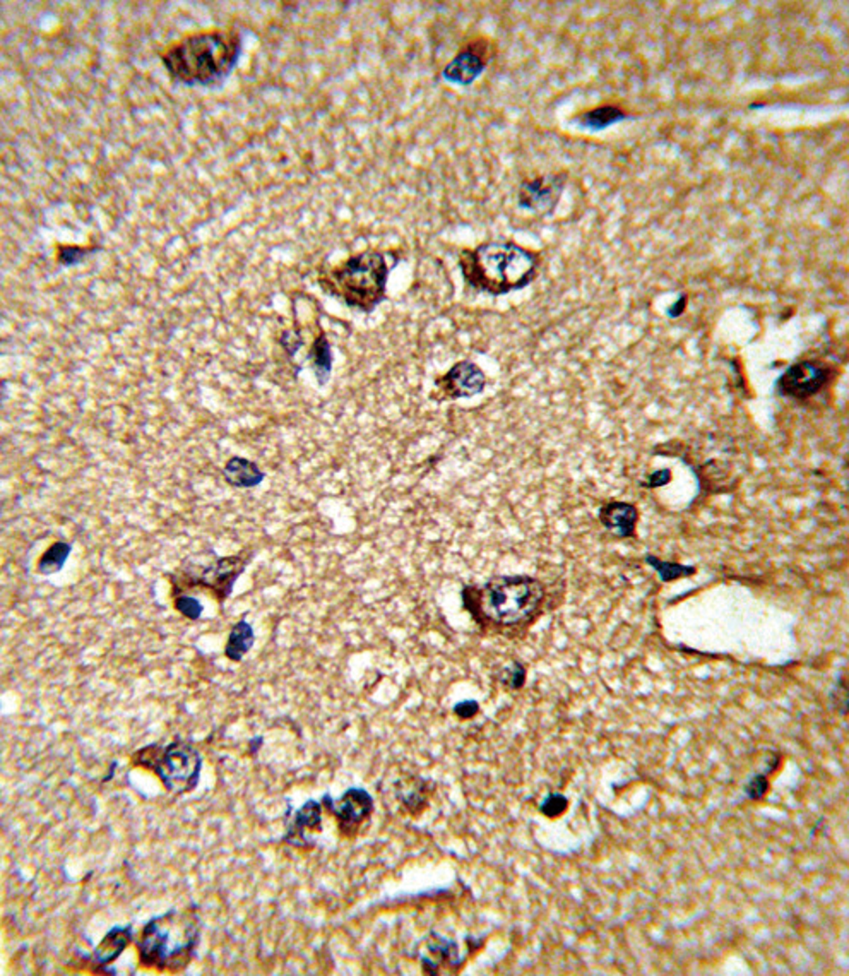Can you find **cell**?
<instances>
[{"instance_id": "cell-1", "label": "cell", "mask_w": 849, "mask_h": 976, "mask_svg": "<svg viewBox=\"0 0 849 976\" xmlns=\"http://www.w3.org/2000/svg\"><path fill=\"white\" fill-rule=\"evenodd\" d=\"M243 38L235 28L185 35L162 52L168 75L189 88H214L235 71Z\"/></svg>"}, {"instance_id": "cell-2", "label": "cell", "mask_w": 849, "mask_h": 976, "mask_svg": "<svg viewBox=\"0 0 849 976\" xmlns=\"http://www.w3.org/2000/svg\"><path fill=\"white\" fill-rule=\"evenodd\" d=\"M541 259L514 242H489L459 254L468 285L479 293L500 297L522 290L537 280Z\"/></svg>"}, {"instance_id": "cell-3", "label": "cell", "mask_w": 849, "mask_h": 976, "mask_svg": "<svg viewBox=\"0 0 849 976\" xmlns=\"http://www.w3.org/2000/svg\"><path fill=\"white\" fill-rule=\"evenodd\" d=\"M547 596L545 585L531 576H497L485 585L462 589L466 610L481 624L518 627L529 624Z\"/></svg>"}, {"instance_id": "cell-4", "label": "cell", "mask_w": 849, "mask_h": 976, "mask_svg": "<svg viewBox=\"0 0 849 976\" xmlns=\"http://www.w3.org/2000/svg\"><path fill=\"white\" fill-rule=\"evenodd\" d=\"M390 266L382 251L369 249L319 271V286L348 309L373 312L388 295Z\"/></svg>"}, {"instance_id": "cell-5", "label": "cell", "mask_w": 849, "mask_h": 976, "mask_svg": "<svg viewBox=\"0 0 849 976\" xmlns=\"http://www.w3.org/2000/svg\"><path fill=\"white\" fill-rule=\"evenodd\" d=\"M201 942V918L195 908L170 910L154 916L141 932L135 947L139 964L158 971H182L194 960Z\"/></svg>"}, {"instance_id": "cell-6", "label": "cell", "mask_w": 849, "mask_h": 976, "mask_svg": "<svg viewBox=\"0 0 849 976\" xmlns=\"http://www.w3.org/2000/svg\"><path fill=\"white\" fill-rule=\"evenodd\" d=\"M133 764L154 773L164 788L175 795L194 792L204 766L202 755L193 744L183 740L150 744L135 752Z\"/></svg>"}, {"instance_id": "cell-7", "label": "cell", "mask_w": 849, "mask_h": 976, "mask_svg": "<svg viewBox=\"0 0 849 976\" xmlns=\"http://www.w3.org/2000/svg\"><path fill=\"white\" fill-rule=\"evenodd\" d=\"M253 550H240L235 556L216 557L209 564H185L175 574H170L173 593L202 589L220 605L230 598L240 576L252 562Z\"/></svg>"}, {"instance_id": "cell-8", "label": "cell", "mask_w": 849, "mask_h": 976, "mask_svg": "<svg viewBox=\"0 0 849 976\" xmlns=\"http://www.w3.org/2000/svg\"><path fill=\"white\" fill-rule=\"evenodd\" d=\"M322 807L334 817L341 836L355 838L372 815L373 798L363 788H350L340 798L322 796Z\"/></svg>"}, {"instance_id": "cell-9", "label": "cell", "mask_w": 849, "mask_h": 976, "mask_svg": "<svg viewBox=\"0 0 849 976\" xmlns=\"http://www.w3.org/2000/svg\"><path fill=\"white\" fill-rule=\"evenodd\" d=\"M833 376L834 369L824 361H798L777 380V389L779 394L793 399H806L824 389Z\"/></svg>"}, {"instance_id": "cell-10", "label": "cell", "mask_w": 849, "mask_h": 976, "mask_svg": "<svg viewBox=\"0 0 849 976\" xmlns=\"http://www.w3.org/2000/svg\"><path fill=\"white\" fill-rule=\"evenodd\" d=\"M487 388L485 372L473 361L462 360L452 365L444 376L435 380L432 399L435 401H456L473 398Z\"/></svg>"}, {"instance_id": "cell-11", "label": "cell", "mask_w": 849, "mask_h": 976, "mask_svg": "<svg viewBox=\"0 0 849 976\" xmlns=\"http://www.w3.org/2000/svg\"><path fill=\"white\" fill-rule=\"evenodd\" d=\"M567 179L568 175L562 172L545 173L522 182L518 192V206L535 214H551L566 191Z\"/></svg>"}, {"instance_id": "cell-12", "label": "cell", "mask_w": 849, "mask_h": 976, "mask_svg": "<svg viewBox=\"0 0 849 976\" xmlns=\"http://www.w3.org/2000/svg\"><path fill=\"white\" fill-rule=\"evenodd\" d=\"M490 57V46L483 38H478L461 50L442 71V77L458 86H469L485 71Z\"/></svg>"}, {"instance_id": "cell-13", "label": "cell", "mask_w": 849, "mask_h": 976, "mask_svg": "<svg viewBox=\"0 0 849 976\" xmlns=\"http://www.w3.org/2000/svg\"><path fill=\"white\" fill-rule=\"evenodd\" d=\"M322 809H324L322 802H317V800L305 802L299 811L293 813L283 842L290 843L297 848H305L307 844L312 846V840L309 836L322 831Z\"/></svg>"}, {"instance_id": "cell-14", "label": "cell", "mask_w": 849, "mask_h": 976, "mask_svg": "<svg viewBox=\"0 0 849 976\" xmlns=\"http://www.w3.org/2000/svg\"><path fill=\"white\" fill-rule=\"evenodd\" d=\"M639 512L636 506L627 502H607L599 509V521L607 529L617 533L620 538H628L634 535Z\"/></svg>"}, {"instance_id": "cell-15", "label": "cell", "mask_w": 849, "mask_h": 976, "mask_svg": "<svg viewBox=\"0 0 849 976\" xmlns=\"http://www.w3.org/2000/svg\"><path fill=\"white\" fill-rule=\"evenodd\" d=\"M394 795L398 798L402 811L410 813L411 817L421 815L429 807V792H427V781L418 776H404L396 781Z\"/></svg>"}, {"instance_id": "cell-16", "label": "cell", "mask_w": 849, "mask_h": 976, "mask_svg": "<svg viewBox=\"0 0 849 976\" xmlns=\"http://www.w3.org/2000/svg\"><path fill=\"white\" fill-rule=\"evenodd\" d=\"M223 478L233 488H255L266 480V473L251 459L233 456L224 465Z\"/></svg>"}, {"instance_id": "cell-17", "label": "cell", "mask_w": 849, "mask_h": 976, "mask_svg": "<svg viewBox=\"0 0 849 976\" xmlns=\"http://www.w3.org/2000/svg\"><path fill=\"white\" fill-rule=\"evenodd\" d=\"M133 937L134 929L131 925L114 927L112 931L106 932L102 942L94 949V961L100 966H106L119 960L120 954L133 942Z\"/></svg>"}, {"instance_id": "cell-18", "label": "cell", "mask_w": 849, "mask_h": 976, "mask_svg": "<svg viewBox=\"0 0 849 976\" xmlns=\"http://www.w3.org/2000/svg\"><path fill=\"white\" fill-rule=\"evenodd\" d=\"M427 947L430 951V954L433 956V960H423V971L427 975H437L439 973V962H449L452 966H461L464 960H459V951L458 946L454 942H450L448 939H444L442 935L439 933H430L429 939H427Z\"/></svg>"}, {"instance_id": "cell-19", "label": "cell", "mask_w": 849, "mask_h": 976, "mask_svg": "<svg viewBox=\"0 0 849 976\" xmlns=\"http://www.w3.org/2000/svg\"><path fill=\"white\" fill-rule=\"evenodd\" d=\"M253 645H255L253 627L245 618H242L230 631L226 646H224V656L230 661L240 663L252 649Z\"/></svg>"}, {"instance_id": "cell-20", "label": "cell", "mask_w": 849, "mask_h": 976, "mask_svg": "<svg viewBox=\"0 0 849 976\" xmlns=\"http://www.w3.org/2000/svg\"><path fill=\"white\" fill-rule=\"evenodd\" d=\"M309 360L312 363L313 374L319 386H326L332 376V346L322 330L313 340L311 351H309Z\"/></svg>"}, {"instance_id": "cell-21", "label": "cell", "mask_w": 849, "mask_h": 976, "mask_svg": "<svg viewBox=\"0 0 849 976\" xmlns=\"http://www.w3.org/2000/svg\"><path fill=\"white\" fill-rule=\"evenodd\" d=\"M627 113L615 105L597 106L595 110H589L586 113H582L578 117V123L579 127L584 131H591V133H599V131H605L611 127L613 123H618V122L626 121Z\"/></svg>"}, {"instance_id": "cell-22", "label": "cell", "mask_w": 849, "mask_h": 976, "mask_svg": "<svg viewBox=\"0 0 849 976\" xmlns=\"http://www.w3.org/2000/svg\"><path fill=\"white\" fill-rule=\"evenodd\" d=\"M73 554V543L69 541H54L36 562V572L42 576L59 574L69 557Z\"/></svg>"}, {"instance_id": "cell-23", "label": "cell", "mask_w": 849, "mask_h": 976, "mask_svg": "<svg viewBox=\"0 0 849 976\" xmlns=\"http://www.w3.org/2000/svg\"><path fill=\"white\" fill-rule=\"evenodd\" d=\"M173 606L175 610L179 612L180 616L189 618V620H199L202 616L204 612V605L199 598H195L193 595L185 593V591H179V593H173Z\"/></svg>"}, {"instance_id": "cell-24", "label": "cell", "mask_w": 849, "mask_h": 976, "mask_svg": "<svg viewBox=\"0 0 849 976\" xmlns=\"http://www.w3.org/2000/svg\"><path fill=\"white\" fill-rule=\"evenodd\" d=\"M91 252H96V247H81V245H57V259L62 266H77Z\"/></svg>"}, {"instance_id": "cell-25", "label": "cell", "mask_w": 849, "mask_h": 976, "mask_svg": "<svg viewBox=\"0 0 849 976\" xmlns=\"http://www.w3.org/2000/svg\"><path fill=\"white\" fill-rule=\"evenodd\" d=\"M647 562L655 566L663 581H670V579H676V577H682V576L694 574V567H686V566H678V564H668V562H659V560H656L653 557H649Z\"/></svg>"}, {"instance_id": "cell-26", "label": "cell", "mask_w": 849, "mask_h": 976, "mask_svg": "<svg viewBox=\"0 0 849 976\" xmlns=\"http://www.w3.org/2000/svg\"><path fill=\"white\" fill-rule=\"evenodd\" d=\"M567 807H568V800H567L566 796L560 795V794H551V795L545 798V802L541 803L539 811L543 815L555 819L560 813H564L567 811Z\"/></svg>"}, {"instance_id": "cell-27", "label": "cell", "mask_w": 849, "mask_h": 976, "mask_svg": "<svg viewBox=\"0 0 849 976\" xmlns=\"http://www.w3.org/2000/svg\"><path fill=\"white\" fill-rule=\"evenodd\" d=\"M767 788H769L767 778L764 774H757V776H754L752 780L748 781V784L745 786V794L752 800H759V798L765 795Z\"/></svg>"}, {"instance_id": "cell-28", "label": "cell", "mask_w": 849, "mask_h": 976, "mask_svg": "<svg viewBox=\"0 0 849 976\" xmlns=\"http://www.w3.org/2000/svg\"><path fill=\"white\" fill-rule=\"evenodd\" d=\"M524 680H526V670L522 666L521 663H514L508 670H507V685L514 691L521 689L524 685Z\"/></svg>"}, {"instance_id": "cell-29", "label": "cell", "mask_w": 849, "mask_h": 976, "mask_svg": "<svg viewBox=\"0 0 849 976\" xmlns=\"http://www.w3.org/2000/svg\"><path fill=\"white\" fill-rule=\"evenodd\" d=\"M280 343L286 350V353L295 355L299 351L300 346L303 345V340L300 338L295 330H284L281 338H280Z\"/></svg>"}, {"instance_id": "cell-30", "label": "cell", "mask_w": 849, "mask_h": 976, "mask_svg": "<svg viewBox=\"0 0 849 976\" xmlns=\"http://www.w3.org/2000/svg\"><path fill=\"white\" fill-rule=\"evenodd\" d=\"M478 711H479V706H478L477 701H462V703H458V705L454 706V713H456L461 720H471V718H475L478 715Z\"/></svg>"}, {"instance_id": "cell-31", "label": "cell", "mask_w": 849, "mask_h": 976, "mask_svg": "<svg viewBox=\"0 0 849 976\" xmlns=\"http://www.w3.org/2000/svg\"><path fill=\"white\" fill-rule=\"evenodd\" d=\"M686 295H682V297H680V301H676V303H675V305H673V309H671V311H670V316L671 317H678V316H680V314H684V311H686Z\"/></svg>"}, {"instance_id": "cell-32", "label": "cell", "mask_w": 849, "mask_h": 976, "mask_svg": "<svg viewBox=\"0 0 849 976\" xmlns=\"http://www.w3.org/2000/svg\"><path fill=\"white\" fill-rule=\"evenodd\" d=\"M663 471H665V469H663ZM663 471H659V473H655V475H653V480L649 481L651 487H661V485H665L666 481L670 480V475L665 477V478H661Z\"/></svg>"}]
</instances>
